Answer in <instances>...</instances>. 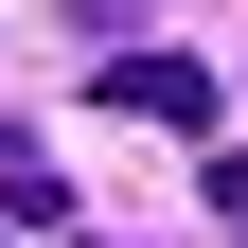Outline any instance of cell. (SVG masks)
I'll use <instances>...</instances> for the list:
<instances>
[{
  "mask_svg": "<svg viewBox=\"0 0 248 248\" xmlns=\"http://www.w3.org/2000/svg\"><path fill=\"white\" fill-rule=\"evenodd\" d=\"M107 107L160 124V142H195V124H213V71H195V53H107Z\"/></svg>",
  "mask_w": 248,
  "mask_h": 248,
  "instance_id": "obj_1",
  "label": "cell"
},
{
  "mask_svg": "<svg viewBox=\"0 0 248 248\" xmlns=\"http://www.w3.org/2000/svg\"><path fill=\"white\" fill-rule=\"evenodd\" d=\"M213 213H231V248H248V160H213Z\"/></svg>",
  "mask_w": 248,
  "mask_h": 248,
  "instance_id": "obj_2",
  "label": "cell"
},
{
  "mask_svg": "<svg viewBox=\"0 0 248 248\" xmlns=\"http://www.w3.org/2000/svg\"><path fill=\"white\" fill-rule=\"evenodd\" d=\"M0 248H36V231H18V213H0Z\"/></svg>",
  "mask_w": 248,
  "mask_h": 248,
  "instance_id": "obj_3",
  "label": "cell"
},
{
  "mask_svg": "<svg viewBox=\"0 0 248 248\" xmlns=\"http://www.w3.org/2000/svg\"><path fill=\"white\" fill-rule=\"evenodd\" d=\"M89 248H124V231H89Z\"/></svg>",
  "mask_w": 248,
  "mask_h": 248,
  "instance_id": "obj_4",
  "label": "cell"
}]
</instances>
